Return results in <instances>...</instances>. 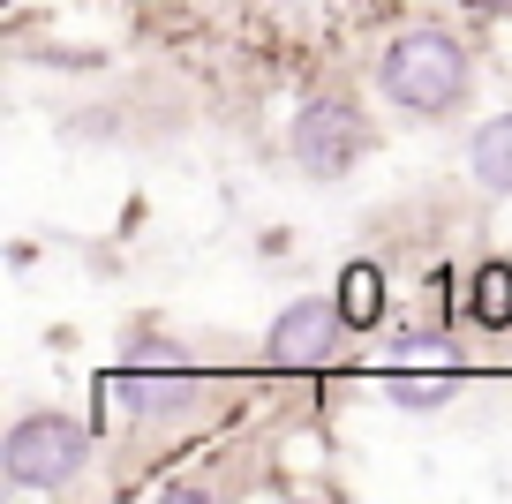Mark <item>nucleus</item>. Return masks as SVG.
<instances>
[{
  "label": "nucleus",
  "mask_w": 512,
  "mask_h": 504,
  "mask_svg": "<svg viewBox=\"0 0 512 504\" xmlns=\"http://www.w3.org/2000/svg\"><path fill=\"white\" fill-rule=\"evenodd\" d=\"M377 83L407 113H452L467 98V46L452 31H400L384 46Z\"/></svg>",
  "instance_id": "obj_1"
},
{
  "label": "nucleus",
  "mask_w": 512,
  "mask_h": 504,
  "mask_svg": "<svg viewBox=\"0 0 512 504\" xmlns=\"http://www.w3.org/2000/svg\"><path fill=\"white\" fill-rule=\"evenodd\" d=\"M83 467H91V429L68 422V414H23L0 444L8 489H68Z\"/></svg>",
  "instance_id": "obj_2"
},
{
  "label": "nucleus",
  "mask_w": 512,
  "mask_h": 504,
  "mask_svg": "<svg viewBox=\"0 0 512 504\" xmlns=\"http://www.w3.org/2000/svg\"><path fill=\"white\" fill-rule=\"evenodd\" d=\"M362 151H369V128H362V113H354L347 98H309V106L294 113V158H302V174L339 181Z\"/></svg>",
  "instance_id": "obj_3"
},
{
  "label": "nucleus",
  "mask_w": 512,
  "mask_h": 504,
  "mask_svg": "<svg viewBox=\"0 0 512 504\" xmlns=\"http://www.w3.org/2000/svg\"><path fill=\"white\" fill-rule=\"evenodd\" d=\"M347 331V316H339V301H287V309L272 316V362L279 369H317L332 362V339Z\"/></svg>",
  "instance_id": "obj_4"
},
{
  "label": "nucleus",
  "mask_w": 512,
  "mask_h": 504,
  "mask_svg": "<svg viewBox=\"0 0 512 504\" xmlns=\"http://www.w3.org/2000/svg\"><path fill=\"white\" fill-rule=\"evenodd\" d=\"M106 392L121 399L128 414H174V407H189V369L159 362V354H136L128 369H113V377H106Z\"/></svg>",
  "instance_id": "obj_5"
},
{
  "label": "nucleus",
  "mask_w": 512,
  "mask_h": 504,
  "mask_svg": "<svg viewBox=\"0 0 512 504\" xmlns=\"http://www.w3.org/2000/svg\"><path fill=\"white\" fill-rule=\"evenodd\" d=\"M467 174H475V189L512 196V113H497L467 136Z\"/></svg>",
  "instance_id": "obj_6"
},
{
  "label": "nucleus",
  "mask_w": 512,
  "mask_h": 504,
  "mask_svg": "<svg viewBox=\"0 0 512 504\" xmlns=\"http://www.w3.org/2000/svg\"><path fill=\"white\" fill-rule=\"evenodd\" d=\"M332 301H339V316H347V331H377L384 324V271L377 264H347Z\"/></svg>",
  "instance_id": "obj_7"
},
{
  "label": "nucleus",
  "mask_w": 512,
  "mask_h": 504,
  "mask_svg": "<svg viewBox=\"0 0 512 504\" xmlns=\"http://www.w3.org/2000/svg\"><path fill=\"white\" fill-rule=\"evenodd\" d=\"M467 316H475L482 331L512 324V264H482L475 279H467Z\"/></svg>",
  "instance_id": "obj_8"
},
{
  "label": "nucleus",
  "mask_w": 512,
  "mask_h": 504,
  "mask_svg": "<svg viewBox=\"0 0 512 504\" xmlns=\"http://www.w3.org/2000/svg\"><path fill=\"white\" fill-rule=\"evenodd\" d=\"M452 384H460L452 369H437V377H415V369H400V377H392V399L422 414V407H445V399H452Z\"/></svg>",
  "instance_id": "obj_9"
}]
</instances>
